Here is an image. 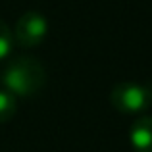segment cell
Masks as SVG:
<instances>
[{"instance_id": "cell-3", "label": "cell", "mask_w": 152, "mask_h": 152, "mask_svg": "<svg viewBox=\"0 0 152 152\" xmlns=\"http://www.w3.org/2000/svg\"><path fill=\"white\" fill-rule=\"evenodd\" d=\"M48 35V21L39 12H27L18 19L14 29V39L23 48L39 46Z\"/></svg>"}, {"instance_id": "cell-4", "label": "cell", "mask_w": 152, "mask_h": 152, "mask_svg": "<svg viewBox=\"0 0 152 152\" xmlns=\"http://www.w3.org/2000/svg\"><path fill=\"white\" fill-rule=\"evenodd\" d=\"M129 141L135 152H152V118L142 115L135 119L129 131Z\"/></svg>"}, {"instance_id": "cell-1", "label": "cell", "mask_w": 152, "mask_h": 152, "mask_svg": "<svg viewBox=\"0 0 152 152\" xmlns=\"http://www.w3.org/2000/svg\"><path fill=\"white\" fill-rule=\"evenodd\" d=\"M46 83V71L42 64L29 56L14 58L2 71V85L14 96H35Z\"/></svg>"}, {"instance_id": "cell-5", "label": "cell", "mask_w": 152, "mask_h": 152, "mask_svg": "<svg viewBox=\"0 0 152 152\" xmlns=\"http://www.w3.org/2000/svg\"><path fill=\"white\" fill-rule=\"evenodd\" d=\"M15 114V96L8 91H0V123H6Z\"/></svg>"}, {"instance_id": "cell-2", "label": "cell", "mask_w": 152, "mask_h": 152, "mask_svg": "<svg viewBox=\"0 0 152 152\" xmlns=\"http://www.w3.org/2000/svg\"><path fill=\"white\" fill-rule=\"evenodd\" d=\"M110 100L121 114H142L152 106V85L123 81L114 87Z\"/></svg>"}, {"instance_id": "cell-6", "label": "cell", "mask_w": 152, "mask_h": 152, "mask_svg": "<svg viewBox=\"0 0 152 152\" xmlns=\"http://www.w3.org/2000/svg\"><path fill=\"white\" fill-rule=\"evenodd\" d=\"M14 46V35H12L10 27L0 19V60L8 58Z\"/></svg>"}]
</instances>
